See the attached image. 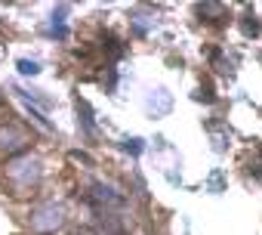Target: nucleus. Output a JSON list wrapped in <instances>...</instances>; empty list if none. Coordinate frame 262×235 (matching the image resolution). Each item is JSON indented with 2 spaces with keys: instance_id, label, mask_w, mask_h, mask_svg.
<instances>
[{
  "instance_id": "3",
  "label": "nucleus",
  "mask_w": 262,
  "mask_h": 235,
  "mask_svg": "<svg viewBox=\"0 0 262 235\" xmlns=\"http://www.w3.org/2000/svg\"><path fill=\"white\" fill-rule=\"evenodd\" d=\"M93 198L96 201H105V204H123V195H117L111 186H105V183H96L93 186Z\"/></svg>"
},
{
  "instance_id": "1",
  "label": "nucleus",
  "mask_w": 262,
  "mask_h": 235,
  "mask_svg": "<svg viewBox=\"0 0 262 235\" xmlns=\"http://www.w3.org/2000/svg\"><path fill=\"white\" fill-rule=\"evenodd\" d=\"M62 226H65V207L62 204H40L31 210V229L34 232L50 235V232H59Z\"/></svg>"
},
{
  "instance_id": "5",
  "label": "nucleus",
  "mask_w": 262,
  "mask_h": 235,
  "mask_svg": "<svg viewBox=\"0 0 262 235\" xmlns=\"http://www.w3.org/2000/svg\"><path fill=\"white\" fill-rule=\"evenodd\" d=\"M120 146H123V152H129V155H142V152H145V140H139V136H126Z\"/></svg>"
},
{
  "instance_id": "2",
  "label": "nucleus",
  "mask_w": 262,
  "mask_h": 235,
  "mask_svg": "<svg viewBox=\"0 0 262 235\" xmlns=\"http://www.w3.org/2000/svg\"><path fill=\"white\" fill-rule=\"evenodd\" d=\"M7 177L13 183H19V186H31L40 177V161L31 158V155H22V158H16V161L7 164Z\"/></svg>"
},
{
  "instance_id": "8",
  "label": "nucleus",
  "mask_w": 262,
  "mask_h": 235,
  "mask_svg": "<svg viewBox=\"0 0 262 235\" xmlns=\"http://www.w3.org/2000/svg\"><path fill=\"white\" fill-rule=\"evenodd\" d=\"M244 31H247V34H256V31H259V22H256V19H253V22L247 19V22H244Z\"/></svg>"
},
{
  "instance_id": "7",
  "label": "nucleus",
  "mask_w": 262,
  "mask_h": 235,
  "mask_svg": "<svg viewBox=\"0 0 262 235\" xmlns=\"http://www.w3.org/2000/svg\"><path fill=\"white\" fill-rule=\"evenodd\" d=\"M50 34H53V37H59V41H65V37H68V28H65V25H56V22H53Z\"/></svg>"
},
{
  "instance_id": "6",
  "label": "nucleus",
  "mask_w": 262,
  "mask_h": 235,
  "mask_svg": "<svg viewBox=\"0 0 262 235\" xmlns=\"http://www.w3.org/2000/svg\"><path fill=\"white\" fill-rule=\"evenodd\" d=\"M16 68H19V74H25V77L40 74V62H34V59H19V62H16Z\"/></svg>"
},
{
  "instance_id": "4",
  "label": "nucleus",
  "mask_w": 262,
  "mask_h": 235,
  "mask_svg": "<svg viewBox=\"0 0 262 235\" xmlns=\"http://www.w3.org/2000/svg\"><path fill=\"white\" fill-rule=\"evenodd\" d=\"M77 114H80V121H83V130L86 133H96V124H93V111L83 99H77Z\"/></svg>"
}]
</instances>
